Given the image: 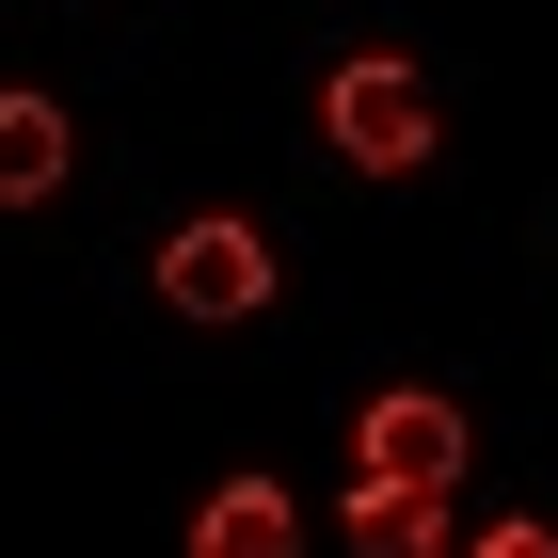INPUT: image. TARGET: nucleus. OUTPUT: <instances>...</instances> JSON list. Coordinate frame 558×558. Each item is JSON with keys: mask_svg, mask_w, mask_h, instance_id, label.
Segmentation results:
<instances>
[{"mask_svg": "<svg viewBox=\"0 0 558 558\" xmlns=\"http://www.w3.org/2000/svg\"><path fill=\"white\" fill-rule=\"evenodd\" d=\"M430 129H447V112H430V81L399 48H351L336 81H319V144H336L351 175H430Z\"/></svg>", "mask_w": 558, "mask_h": 558, "instance_id": "obj_1", "label": "nucleus"}, {"mask_svg": "<svg viewBox=\"0 0 558 558\" xmlns=\"http://www.w3.org/2000/svg\"><path fill=\"white\" fill-rule=\"evenodd\" d=\"M463 399L447 384H384L367 399V430H351V478H367V495H447V478H463Z\"/></svg>", "mask_w": 558, "mask_h": 558, "instance_id": "obj_2", "label": "nucleus"}, {"mask_svg": "<svg viewBox=\"0 0 558 558\" xmlns=\"http://www.w3.org/2000/svg\"><path fill=\"white\" fill-rule=\"evenodd\" d=\"M160 303L175 319H256L271 303V240L256 223H175L160 240Z\"/></svg>", "mask_w": 558, "mask_h": 558, "instance_id": "obj_3", "label": "nucleus"}, {"mask_svg": "<svg viewBox=\"0 0 558 558\" xmlns=\"http://www.w3.org/2000/svg\"><path fill=\"white\" fill-rule=\"evenodd\" d=\"M192 558H303V495L288 478H223L192 511Z\"/></svg>", "mask_w": 558, "mask_h": 558, "instance_id": "obj_4", "label": "nucleus"}, {"mask_svg": "<svg viewBox=\"0 0 558 558\" xmlns=\"http://www.w3.org/2000/svg\"><path fill=\"white\" fill-rule=\"evenodd\" d=\"M64 160H81L64 144V96H0V208H48Z\"/></svg>", "mask_w": 558, "mask_h": 558, "instance_id": "obj_5", "label": "nucleus"}, {"mask_svg": "<svg viewBox=\"0 0 558 558\" xmlns=\"http://www.w3.org/2000/svg\"><path fill=\"white\" fill-rule=\"evenodd\" d=\"M351 558H447V495H367L351 478Z\"/></svg>", "mask_w": 558, "mask_h": 558, "instance_id": "obj_6", "label": "nucleus"}, {"mask_svg": "<svg viewBox=\"0 0 558 558\" xmlns=\"http://www.w3.org/2000/svg\"><path fill=\"white\" fill-rule=\"evenodd\" d=\"M463 558H558V526H478Z\"/></svg>", "mask_w": 558, "mask_h": 558, "instance_id": "obj_7", "label": "nucleus"}]
</instances>
